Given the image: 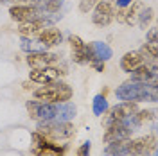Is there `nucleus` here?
Returning <instances> with one entry per match:
<instances>
[{
	"label": "nucleus",
	"mask_w": 158,
	"mask_h": 156,
	"mask_svg": "<svg viewBox=\"0 0 158 156\" xmlns=\"http://www.w3.org/2000/svg\"><path fill=\"white\" fill-rule=\"evenodd\" d=\"M115 97L118 101H131V102H140V101H149L156 102V88H153L149 83H138V81H126L115 90Z\"/></svg>",
	"instance_id": "f257e3e1"
},
{
	"label": "nucleus",
	"mask_w": 158,
	"mask_h": 156,
	"mask_svg": "<svg viewBox=\"0 0 158 156\" xmlns=\"http://www.w3.org/2000/svg\"><path fill=\"white\" fill-rule=\"evenodd\" d=\"M34 99L41 101V102H49V104H59V102H67L72 99V88L67 83H50V84H43L41 88L34 90Z\"/></svg>",
	"instance_id": "f03ea898"
},
{
	"label": "nucleus",
	"mask_w": 158,
	"mask_h": 156,
	"mask_svg": "<svg viewBox=\"0 0 158 156\" xmlns=\"http://www.w3.org/2000/svg\"><path fill=\"white\" fill-rule=\"evenodd\" d=\"M38 131L49 140H67V138L74 135V126L70 122L47 120V122H40L38 124Z\"/></svg>",
	"instance_id": "7ed1b4c3"
},
{
	"label": "nucleus",
	"mask_w": 158,
	"mask_h": 156,
	"mask_svg": "<svg viewBox=\"0 0 158 156\" xmlns=\"http://www.w3.org/2000/svg\"><path fill=\"white\" fill-rule=\"evenodd\" d=\"M27 111L29 117L38 120V122H47L56 118V108L58 104H49V102H41V101H27Z\"/></svg>",
	"instance_id": "20e7f679"
},
{
	"label": "nucleus",
	"mask_w": 158,
	"mask_h": 156,
	"mask_svg": "<svg viewBox=\"0 0 158 156\" xmlns=\"http://www.w3.org/2000/svg\"><path fill=\"white\" fill-rule=\"evenodd\" d=\"M115 18V2L111 0H99L97 6L94 7V14H92V22L99 25V27H104L111 23Z\"/></svg>",
	"instance_id": "39448f33"
},
{
	"label": "nucleus",
	"mask_w": 158,
	"mask_h": 156,
	"mask_svg": "<svg viewBox=\"0 0 158 156\" xmlns=\"http://www.w3.org/2000/svg\"><path fill=\"white\" fill-rule=\"evenodd\" d=\"M137 113V102H131V101H122L120 104H117L115 108H111L108 111V115L104 117V126L108 127L113 122H118L122 118H128L131 115Z\"/></svg>",
	"instance_id": "423d86ee"
},
{
	"label": "nucleus",
	"mask_w": 158,
	"mask_h": 156,
	"mask_svg": "<svg viewBox=\"0 0 158 156\" xmlns=\"http://www.w3.org/2000/svg\"><path fill=\"white\" fill-rule=\"evenodd\" d=\"M65 72L54 68V67H43V68H32L29 74L31 83H38V84H50V83H56L59 81V77L63 76Z\"/></svg>",
	"instance_id": "0eeeda50"
},
{
	"label": "nucleus",
	"mask_w": 158,
	"mask_h": 156,
	"mask_svg": "<svg viewBox=\"0 0 158 156\" xmlns=\"http://www.w3.org/2000/svg\"><path fill=\"white\" fill-rule=\"evenodd\" d=\"M41 13L43 11H41L40 6H18L16 4V6H13L9 9V16H11V20L22 23V22H29V20L38 18Z\"/></svg>",
	"instance_id": "6e6552de"
},
{
	"label": "nucleus",
	"mask_w": 158,
	"mask_h": 156,
	"mask_svg": "<svg viewBox=\"0 0 158 156\" xmlns=\"http://www.w3.org/2000/svg\"><path fill=\"white\" fill-rule=\"evenodd\" d=\"M85 56H86V61H90V63L92 61H106L111 58V49L102 41H94V43L85 45Z\"/></svg>",
	"instance_id": "1a4fd4ad"
},
{
	"label": "nucleus",
	"mask_w": 158,
	"mask_h": 156,
	"mask_svg": "<svg viewBox=\"0 0 158 156\" xmlns=\"http://www.w3.org/2000/svg\"><path fill=\"white\" fill-rule=\"evenodd\" d=\"M59 56L52 54V52H45V50H34L27 54V65L31 68H43V67H52Z\"/></svg>",
	"instance_id": "9d476101"
},
{
	"label": "nucleus",
	"mask_w": 158,
	"mask_h": 156,
	"mask_svg": "<svg viewBox=\"0 0 158 156\" xmlns=\"http://www.w3.org/2000/svg\"><path fill=\"white\" fill-rule=\"evenodd\" d=\"M56 18H47V16H41L40 14L38 18L34 20H29V22H22L18 27V32L22 36H34V34H38L41 29H45V25L47 23H52Z\"/></svg>",
	"instance_id": "9b49d317"
},
{
	"label": "nucleus",
	"mask_w": 158,
	"mask_h": 156,
	"mask_svg": "<svg viewBox=\"0 0 158 156\" xmlns=\"http://www.w3.org/2000/svg\"><path fill=\"white\" fill-rule=\"evenodd\" d=\"M61 41H63V34L61 31L54 29V27H45L38 32V43L43 47H56Z\"/></svg>",
	"instance_id": "f8f14e48"
},
{
	"label": "nucleus",
	"mask_w": 158,
	"mask_h": 156,
	"mask_svg": "<svg viewBox=\"0 0 158 156\" xmlns=\"http://www.w3.org/2000/svg\"><path fill=\"white\" fill-rule=\"evenodd\" d=\"M131 74V81H138V83H149L151 79L156 77V65L148 67V65H138L135 70L129 72Z\"/></svg>",
	"instance_id": "ddd939ff"
},
{
	"label": "nucleus",
	"mask_w": 158,
	"mask_h": 156,
	"mask_svg": "<svg viewBox=\"0 0 158 156\" xmlns=\"http://www.w3.org/2000/svg\"><path fill=\"white\" fill-rule=\"evenodd\" d=\"M144 52H140V50H131L128 54H124V58L120 59V68L124 70V72H131V70H135L138 65H142L144 63Z\"/></svg>",
	"instance_id": "4468645a"
},
{
	"label": "nucleus",
	"mask_w": 158,
	"mask_h": 156,
	"mask_svg": "<svg viewBox=\"0 0 158 156\" xmlns=\"http://www.w3.org/2000/svg\"><path fill=\"white\" fill-rule=\"evenodd\" d=\"M69 43H70V47H72V59H74L77 65L88 63V61H86V56H85V43H83V39L79 38V36H76V34H70Z\"/></svg>",
	"instance_id": "2eb2a0df"
},
{
	"label": "nucleus",
	"mask_w": 158,
	"mask_h": 156,
	"mask_svg": "<svg viewBox=\"0 0 158 156\" xmlns=\"http://www.w3.org/2000/svg\"><path fill=\"white\" fill-rule=\"evenodd\" d=\"M76 117V106L72 102H59L58 108H56V118L54 120H59V122H69Z\"/></svg>",
	"instance_id": "dca6fc26"
},
{
	"label": "nucleus",
	"mask_w": 158,
	"mask_h": 156,
	"mask_svg": "<svg viewBox=\"0 0 158 156\" xmlns=\"http://www.w3.org/2000/svg\"><path fill=\"white\" fill-rule=\"evenodd\" d=\"M32 156H63V149L58 146H54L52 142L47 144V146H41V147H34L31 151Z\"/></svg>",
	"instance_id": "f3484780"
},
{
	"label": "nucleus",
	"mask_w": 158,
	"mask_h": 156,
	"mask_svg": "<svg viewBox=\"0 0 158 156\" xmlns=\"http://www.w3.org/2000/svg\"><path fill=\"white\" fill-rule=\"evenodd\" d=\"M40 7H41L43 13L54 14V13H59V9L63 7V0H43Z\"/></svg>",
	"instance_id": "a211bd4d"
},
{
	"label": "nucleus",
	"mask_w": 158,
	"mask_h": 156,
	"mask_svg": "<svg viewBox=\"0 0 158 156\" xmlns=\"http://www.w3.org/2000/svg\"><path fill=\"white\" fill-rule=\"evenodd\" d=\"M140 7H144V6H142V2H135V4H133V6H131L126 13H124V23L133 25V23L137 22V16H138L137 13H138V9H140Z\"/></svg>",
	"instance_id": "6ab92c4d"
},
{
	"label": "nucleus",
	"mask_w": 158,
	"mask_h": 156,
	"mask_svg": "<svg viewBox=\"0 0 158 156\" xmlns=\"http://www.w3.org/2000/svg\"><path fill=\"white\" fill-rule=\"evenodd\" d=\"M153 13H155V9L153 7H142L140 9V14H138V25H140V29H146L148 27V23L153 20Z\"/></svg>",
	"instance_id": "aec40b11"
},
{
	"label": "nucleus",
	"mask_w": 158,
	"mask_h": 156,
	"mask_svg": "<svg viewBox=\"0 0 158 156\" xmlns=\"http://www.w3.org/2000/svg\"><path fill=\"white\" fill-rule=\"evenodd\" d=\"M108 111V101L104 95H97L94 99V113L95 115H104Z\"/></svg>",
	"instance_id": "412c9836"
},
{
	"label": "nucleus",
	"mask_w": 158,
	"mask_h": 156,
	"mask_svg": "<svg viewBox=\"0 0 158 156\" xmlns=\"http://www.w3.org/2000/svg\"><path fill=\"white\" fill-rule=\"evenodd\" d=\"M131 117H133V122H135L137 126H142L144 122H149V120L155 118V111H148V109H144V111H138L137 115H131Z\"/></svg>",
	"instance_id": "4be33fe9"
},
{
	"label": "nucleus",
	"mask_w": 158,
	"mask_h": 156,
	"mask_svg": "<svg viewBox=\"0 0 158 156\" xmlns=\"http://www.w3.org/2000/svg\"><path fill=\"white\" fill-rule=\"evenodd\" d=\"M140 52H146L153 59H156L158 58V43L156 41H148V43H144V47H142Z\"/></svg>",
	"instance_id": "5701e85b"
},
{
	"label": "nucleus",
	"mask_w": 158,
	"mask_h": 156,
	"mask_svg": "<svg viewBox=\"0 0 158 156\" xmlns=\"http://www.w3.org/2000/svg\"><path fill=\"white\" fill-rule=\"evenodd\" d=\"M99 0H81L79 2V11L81 13H88V11H92L95 6H97Z\"/></svg>",
	"instance_id": "b1692460"
},
{
	"label": "nucleus",
	"mask_w": 158,
	"mask_h": 156,
	"mask_svg": "<svg viewBox=\"0 0 158 156\" xmlns=\"http://www.w3.org/2000/svg\"><path fill=\"white\" fill-rule=\"evenodd\" d=\"M90 149H92V144H90V142H85V144L77 149V156H90Z\"/></svg>",
	"instance_id": "393cba45"
},
{
	"label": "nucleus",
	"mask_w": 158,
	"mask_h": 156,
	"mask_svg": "<svg viewBox=\"0 0 158 156\" xmlns=\"http://www.w3.org/2000/svg\"><path fill=\"white\" fill-rule=\"evenodd\" d=\"M92 67L97 72H104V61H92Z\"/></svg>",
	"instance_id": "a878e982"
},
{
	"label": "nucleus",
	"mask_w": 158,
	"mask_h": 156,
	"mask_svg": "<svg viewBox=\"0 0 158 156\" xmlns=\"http://www.w3.org/2000/svg\"><path fill=\"white\" fill-rule=\"evenodd\" d=\"M131 2H133V0H117V2H115V7H124V9H126Z\"/></svg>",
	"instance_id": "bb28decb"
},
{
	"label": "nucleus",
	"mask_w": 158,
	"mask_h": 156,
	"mask_svg": "<svg viewBox=\"0 0 158 156\" xmlns=\"http://www.w3.org/2000/svg\"><path fill=\"white\" fill-rule=\"evenodd\" d=\"M18 2H38V0H0V4H18Z\"/></svg>",
	"instance_id": "cd10ccee"
},
{
	"label": "nucleus",
	"mask_w": 158,
	"mask_h": 156,
	"mask_svg": "<svg viewBox=\"0 0 158 156\" xmlns=\"http://www.w3.org/2000/svg\"><path fill=\"white\" fill-rule=\"evenodd\" d=\"M148 39L149 41H156V29H151L148 32Z\"/></svg>",
	"instance_id": "c85d7f7f"
},
{
	"label": "nucleus",
	"mask_w": 158,
	"mask_h": 156,
	"mask_svg": "<svg viewBox=\"0 0 158 156\" xmlns=\"http://www.w3.org/2000/svg\"><path fill=\"white\" fill-rule=\"evenodd\" d=\"M23 88H25V90H31V83H29V81H27V83H23Z\"/></svg>",
	"instance_id": "c756f323"
},
{
	"label": "nucleus",
	"mask_w": 158,
	"mask_h": 156,
	"mask_svg": "<svg viewBox=\"0 0 158 156\" xmlns=\"http://www.w3.org/2000/svg\"><path fill=\"white\" fill-rule=\"evenodd\" d=\"M137 156H149V154H137Z\"/></svg>",
	"instance_id": "7c9ffc66"
}]
</instances>
